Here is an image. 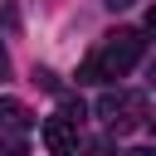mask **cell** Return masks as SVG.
Wrapping results in <instances>:
<instances>
[{
    "mask_svg": "<svg viewBox=\"0 0 156 156\" xmlns=\"http://www.w3.org/2000/svg\"><path fill=\"white\" fill-rule=\"evenodd\" d=\"M83 112H88V107H83V98H63V112H58V117H68V122H83Z\"/></svg>",
    "mask_w": 156,
    "mask_h": 156,
    "instance_id": "52a82bcc",
    "label": "cell"
},
{
    "mask_svg": "<svg viewBox=\"0 0 156 156\" xmlns=\"http://www.w3.org/2000/svg\"><path fill=\"white\" fill-rule=\"evenodd\" d=\"M141 112H146V102H141L136 93H107V98H98V117H107V127H112V132L136 127V122H141Z\"/></svg>",
    "mask_w": 156,
    "mask_h": 156,
    "instance_id": "7a4b0ae2",
    "label": "cell"
},
{
    "mask_svg": "<svg viewBox=\"0 0 156 156\" xmlns=\"http://www.w3.org/2000/svg\"><path fill=\"white\" fill-rule=\"evenodd\" d=\"M127 156H156V151H151V146H136V151H127Z\"/></svg>",
    "mask_w": 156,
    "mask_h": 156,
    "instance_id": "30bf717a",
    "label": "cell"
},
{
    "mask_svg": "<svg viewBox=\"0 0 156 156\" xmlns=\"http://www.w3.org/2000/svg\"><path fill=\"white\" fill-rule=\"evenodd\" d=\"M0 156H29L24 136H0Z\"/></svg>",
    "mask_w": 156,
    "mask_h": 156,
    "instance_id": "8992f818",
    "label": "cell"
},
{
    "mask_svg": "<svg viewBox=\"0 0 156 156\" xmlns=\"http://www.w3.org/2000/svg\"><path fill=\"white\" fill-rule=\"evenodd\" d=\"M146 34H156V5L146 10Z\"/></svg>",
    "mask_w": 156,
    "mask_h": 156,
    "instance_id": "ba28073f",
    "label": "cell"
},
{
    "mask_svg": "<svg viewBox=\"0 0 156 156\" xmlns=\"http://www.w3.org/2000/svg\"><path fill=\"white\" fill-rule=\"evenodd\" d=\"M136 58H141V34H136V29H117V34L107 39V49L98 54L102 78H122V73H132Z\"/></svg>",
    "mask_w": 156,
    "mask_h": 156,
    "instance_id": "6da1fadb",
    "label": "cell"
},
{
    "mask_svg": "<svg viewBox=\"0 0 156 156\" xmlns=\"http://www.w3.org/2000/svg\"><path fill=\"white\" fill-rule=\"evenodd\" d=\"M102 5H107V10H127L132 0H102Z\"/></svg>",
    "mask_w": 156,
    "mask_h": 156,
    "instance_id": "9c48e42d",
    "label": "cell"
},
{
    "mask_svg": "<svg viewBox=\"0 0 156 156\" xmlns=\"http://www.w3.org/2000/svg\"><path fill=\"white\" fill-rule=\"evenodd\" d=\"M44 146H49V156H73L78 151V122L44 117Z\"/></svg>",
    "mask_w": 156,
    "mask_h": 156,
    "instance_id": "3957f363",
    "label": "cell"
},
{
    "mask_svg": "<svg viewBox=\"0 0 156 156\" xmlns=\"http://www.w3.org/2000/svg\"><path fill=\"white\" fill-rule=\"evenodd\" d=\"M0 122H5V127H15V132H24V127H29L34 117H29V107H24V102L5 98V102H0Z\"/></svg>",
    "mask_w": 156,
    "mask_h": 156,
    "instance_id": "277c9868",
    "label": "cell"
},
{
    "mask_svg": "<svg viewBox=\"0 0 156 156\" xmlns=\"http://www.w3.org/2000/svg\"><path fill=\"white\" fill-rule=\"evenodd\" d=\"M146 127H151V132H156V117H146Z\"/></svg>",
    "mask_w": 156,
    "mask_h": 156,
    "instance_id": "8fae6325",
    "label": "cell"
},
{
    "mask_svg": "<svg viewBox=\"0 0 156 156\" xmlns=\"http://www.w3.org/2000/svg\"><path fill=\"white\" fill-rule=\"evenodd\" d=\"M151 83H156V63H151Z\"/></svg>",
    "mask_w": 156,
    "mask_h": 156,
    "instance_id": "7c38bea8",
    "label": "cell"
},
{
    "mask_svg": "<svg viewBox=\"0 0 156 156\" xmlns=\"http://www.w3.org/2000/svg\"><path fill=\"white\" fill-rule=\"evenodd\" d=\"M78 83H102V63H98V54H93V58H83V68H78Z\"/></svg>",
    "mask_w": 156,
    "mask_h": 156,
    "instance_id": "5b68a950",
    "label": "cell"
}]
</instances>
